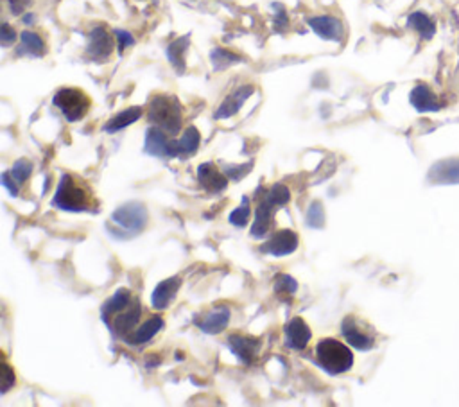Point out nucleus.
<instances>
[{"label": "nucleus", "instance_id": "1", "mask_svg": "<svg viewBox=\"0 0 459 407\" xmlns=\"http://www.w3.org/2000/svg\"><path fill=\"white\" fill-rule=\"evenodd\" d=\"M52 207L63 212L81 214V212H96L99 205L92 187L83 178L65 173L57 183Z\"/></svg>", "mask_w": 459, "mask_h": 407}, {"label": "nucleus", "instance_id": "2", "mask_svg": "<svg viewBox=\"0 0 459 407\" xmlns=\"http://www.w3.org/2000/svg\"><path fill=\"white\" fill-rule=\"evenodd\" d=\"M147 119L153 126L174 137L183 127V108L174 96L158 93L151 99L149 108H147Z\"/></svg>", "mask_w": 459, "mask_h": 407}, {"label": "nucleus", "instance_id": "3", "mask_svg": "<svg viewBox=\"0 0 459 407\" xmlns=\"http://www.w3.org/2000/svg\"><path fill=\"white\" fill-rule=\"evenodd\" d=\"M316 362L330 375H341L352 369L353 352L348 345L334 338H325L316 345Z\"/></svg>", "mask_w": 459, "mask_h": 407}, {"label": "nucleus", "instance_id": "4", "mask_svg": "<svg viewBox=\"0 0 459 407\" xmlns=\"http://www.w3.org/2000/svg\"><path fill=\"white\" fill-rule=\"evenodd\" d=\"M147 219H149V215H147L146 205L138 203V201L124 203L111 214L110 223L117 227V230L111 231V234L120 239L137 235L146 228Z\"/></svg>", "mask_w": 459, "mask_h": 407}, {"label": "nucleus", "instance_id": "5", "mask_svg": "<svg viewBox=\"0 0 459 407\" xmlns=\"http://www.w3.org/2000/svg\"><path fill=\"white\" fill-rule=\"evenodd\" d=\"M341 334L350 346L361 352H368L377 345V332L373 325L356 314H348L341 321Z\"/></svg>", "mask_w": 459, "mask_h": 407}, {"label": "nucleus", "instance_id": "6", "mask_svg": "<svg viewBox=\"0 0 459 407\" xmlns=\"http://www.w3.org/2000/svg\"><path fill=\"white\" fill-rule=\"evenodd\" d=\"M52 103L69 122H77L89 113L92 101L79 88H62L54 93Z\"/></svg>", "mask_w": 459, "mask_h": 407}, {"label": "nucleus", "instance_id": "7", "mask_svg": "<svg viewBox=\"0 0 459 407\" xmlns=\"http://www.w3.org/2000/svg\"><path fill=\"white\" fill-rule=\"evenodd\" d=\"M142 312L144 311H142L140 300L135 296L133 300H131V304H128L126 307L120 309L119 312H115V314L111 316V318H108L104 323H106L108 327H110V331L113 332L117 338L126 341L131 336V332L140 325Z\"/></svg>", "mask_w": 459, "mask_h": 407}, {"label": "nucleus", "instance_id": "8", "mask_svg": "<svg viewBox=\"0 0 459 407\" xmlns=\"http://www.w3.org/2000/svg\"><path fill=\"white\" fill-rule=\"evenodd\" d=\"M172 134L165 133L164 130L157 126H151L146 131V140H144V151L151 156L158 158H176L178 144L171 139Z\"/></svg>", "mask_w": 459, "mask_h": 407}, {"label": "nucleus", "instance_id": "9", "mask_svg": "<svg viewBox=\"0 0 459 407\" xmlns=\"http://www.w3.org/2000/svg\"><path fill=\"white\" fill-rule=\"evenodd\" d=\"M256 212H255V221H253V227L249 230L251 237L255 239H264L266 235L269 234L273 224V217H275V203L266 196V188H259L256 190Z\"/></svg>", "mask_w": 459, "mask_h": 407}, {"label": "nucleus", "instance_id": "10", "mask_svg": "<svg viewBox=\"0 0 459 407\" xmlns=\"http://www.w3.org/2000/svg\"><path fill=\"white\" fill-rule=\"evenodd\" d=\"M300 237L296 231L283 228V230L275 231L268 241L262 244V251L273 257H287V255L295 253L298 250Z\"/></svg>", "mask_w": 459, "mask_h": 407}, {"label": "nucleus", "instance_id": "11", "mask_svg": "<svg viewBox=\"0 0 459 407\" xmlns=\"http://www.w3.org/2000/svg\"><path fill=\"white\" fill-rule=\"evenodd\" d=\"M115 40L111 38L110 33L106 31V27L97 25L90 31L89 45H86V54L96 62H106L115 50Z\"/></svg>", "mask_w": 459, "mask_h": 407}, {"label": "nucleus", "instance_id": "12", "mask_svg": "<svg viewBox=\"0 0 459 407\" xmlns=\"http://www.w3.org/2000/svg\"><path fill=\"white\" fill-rule=\"evenodd\" d=\"M261 339L251 338V336L232 334L228 338V348L246 366H251L255 362V359L261 354Z\"/></svg>", "mask_w": 459, "mask_h": 407}, {"label": "nucleus", "instance_id": "13", "mask_svg": "<svg viewBox=\"0 0 459 407\" xmlns=\"http://www.w3.org/2000/svg\"><path fill=\"white\" fill-rule=\"evenodd\" d=\"M198 181L207 193L219 194L228 187L230 178L215 166L214 161H205L198 167Z\"/></svg>", "mask_w": 459, "mask_h": 407}, {"label": "nucleus", "instance_id": "14", "mask_svg": "<svg viewBox=\"0 0 459 407\" xmlns=\"http://www.w3.org/2000/svg\"><path fill=\"white\" fill-rule=\"evenodd\" d=\"M283 334H285V346H289L295 352H302L309 346L310 339H312V332H310L309 325L303 318L296 316V318L289 319L283 328Z\"/></svg>", "mask_w": 459, "mask_h": 407}, {"label": "nucleus", "instance_id": "15", "mask_svg": "<svg viewBox=\"0 0 459 407\" xmlns=\"http://www.w3.org/2000/svg\"><path fill=\"white\" fill-rule=\"evenodd\" d=\"M309 27L319 38L327 42H341L344 36V25L339 18L332 15H322L309 18Z\"/></svg>", "mask_w": 459, "mask_h": 407}, {"label": "nucleus", "instance_id": "16", "mask_svg": "<svg viewBox=\"0 0 459 407\" xmlns=\"http://www.w3.org/2000/svg\"><path fill=\"white\" fill-rule=\"evenodd\" d=\"M255 93V86L253 85H242L239 86L235 92L230 93L225 101L221 103V106L217 108V112L214 113V117L217 120L228 119V117H234L235 113L241 112L242 104L249 99V97Z\"/></svg>", "mask_w": 459, "mask_h": 407}, {"label": "nucleus", "instance_id": "17", "mask_svg": "<svg viewBox=\"0 0 459 407\" xmlns=\"http://www.w3.org/2000/svg\"><path fill=\"white\" fill-rule=\"evenodd\" d=\"M230 318H232V311L226 305H217L212 311L205 312L203 318L198 321V327L205 332V334H221L222 331H226L228 327Z\"/></svg>", "mask_w": 459, "mask_h": 407}, {"label": "nucleus", "instance_id": "18", "mask_svg": "<svg viewBox=\"0 0 459 407\" xmlns=\"http://www.w3.org/2000/svg\"><path fill=\"white\" fill-rule=\"evenodd\" d=\"M164 327H165L164 318H162L160 314H153V316H149L146 321L140 323V325H138V327L131 332V336L124 343H128V345H133V346L146 345V343H149L151 339L158 334V332L164 331Z\"/></svg>", "mask_w": 459, "mask_h": 407}, {"label": "nucleus", "instance_id": "19", "mask_svg": "<svg viewBox=\"0 0 459 407\" xmlns=\"http://www.w3.org/2000/svg\"><path fill=\"white\" fill-rule=\"evenodd\" d=\"M181 287V278L180 277H171L167 280L160 282V284L154 287L153 296H151V305H153L154 311H164L169 305L174 302L178 291Z\"/></svg>", "mask_w": 459, "mask_h": 407}, {"label": "nucleus", "instance_id": "20", "mask_svg": "<svg viewBox=\"0 0 459 407\" xmlns=\"http://www.w3.org/2000/svg\"><path fill=\"white\" fill-rule=\"evenodd\" d=\"M411 104L416 108L420 113H429V112H438L441 108V104L438 103V97L434 96L433 90L429 88L427 85H416L413 90H411L409 96Z\"/></svg>", "mask_w": 459, "mask_h": 407}, {"label": "nucleus", "instance_id": "21", "mask_svg": "<svg viewBox=\"0 0 459 407\" xmlns=\"http://www.w3.org/2000/svg\"><path fill=\"white\" fill-rule=\"evenodd\" d=\"M18 56H33V58H43L47 54V45L42 36L35 31H23L20 35Z\"/></svg>", "mask_w": 459, "mask_h": 407}, {"label": "nucleus", "instance_id": "22", "mask_svg": "<svg viewBox=\"0 0 459 407\" xmlns=\"http://www.w3.org/2000/svg\"><path fill=\"white\" fill-rule=\"evenodd\" d=\"M142 115H144V110H142L140 106L126 108V110H123V112L117 113L115 117H111V119L104 124L103 130L106 131V133H115V131H120L124 130V127L135 124Z\"/></svg>", "mask_w": 459, "mask_h": 407}, {"label": "nucleus", "instance_id": "23", "mask_svg": "<svg viewBox=\"0 0 459 407\" xmlns=\"http://www.w3.org/2000/svg\"><path fill=\"white\" fill-rule=\"evenodd\" d=\"M178 144V156L180 158H191L198 153L199 146H201V134H199L198 127L188 126L183 131V134L180 137V140H176Z\"/></svg>", "mask_w": 459, "mask_h": 407}, {"label": "nucleus", "instance_id": "24", "mask_svg": "<svg viewBox=\"0 0 459 407\" xmlns=\"http://www.w3.org/2000/svg\"><path fill=\"white\" fill-rule=\"evenodd\" d=\"M431 178L440 183H459V160H445L431 169Z\"/></svg>", "mask_w": 459, "mask_h": 407}, {"label": "nucleus", "instance_id": "25", "mask_svg": "<svg viewBox=\"0 0 459 407\" xmlns=\"http://www.w3.org/2000/svg\"><path fill=\"white\" fill-rule=\"evenodd\" d=\"M188 36H181V38L174 40V42L169 43L167 47V58L169 63H171L174 69H176L178 74L185 72V52L188 49Z\"/></svg>", "mask_w": 459, "mask_h": 407}, {"label": "nucleus", "instance_id": "26", "mask_svg": "<svg viewBox=\"0 0 459 407\" xmlns=\"http://www.w3.org/2000/svg\"><path fill=\"white\" fill-rule=\"evenodd\" d=\"M407 27L414 29L424 40H431L436 33V25H434L433 20L421 11L411 13L409 18H407Z\"/></svg>", "mask_w": 459, "mask_h": 407}, {"label": "nucleus", "instance_id": "27", "mask_svg": "<svg viewBox=\"0 0 459 407\" xmlns=\"http://www.w3.org/2000/svg\"><path fill=\"white\" fill-rule=\"evenodd\" d=\"M210 62H212V67H214V70L221 72V70L230 69V67L237 65V63H242L244 62V58L228 49L215 47V49L210 52Z\"/></svg>", "mask_w": 459, "mask_h": 407}, {"label": "nucleus", "instance_id": "28", "mask_svg": "<svg viewBox=\"0 0 459 407\" xmlns=\"http://www.w3.org/2000/svg\"><path fill=\"white\" fill-rule=\"evenodd\" d=\"M273 284H275L273 285V287H275V292L280 296H293L296 291H298V282L285 273L276 275Z\"/></svg>", "mask_w": 459, "mask_h": 407}, {"label": "nucleus", "instance_id": "29", "mask_svg": "<svg viewBox=\"0 0 459 407\" xmlns=\"http://www.w3.org/2000/svg\"><path fill=\"white\" fill-rule=\"evenodd\" d=\"M266 196L276 205V207H283L291 201V190L287 188V185L275 183L273 187L266 188Z\"/></svg>", "mask_w": 459, "mask_h": 407}, {"label": "nucleus", "instance_id": "30", "mask_svg": "<svg viewBox=\"0 0 459 407\" xmlns=\"http://www.w3.org/2000/svg\"><path fill=\"white\" fill-rule=\"evenodd\" d=\"M9 173H11V176L15 178L16 183H18L20 187H22V185L26 183V181L29 180V178H31L33 164L29 160H27V158H20V160H16L15 164H13V167H11V171H9Z\"/></svg>", "mask_w": 459, "mask_h": 407}, {"label": "nucleus", "instance_id": "31", "mask_svg": "<svg viewBox=\"0 0 459 407\" xmlns=\"http://www.w3.org/2000/svg\"><path fill=\"white\" fill-rule=\"evenodd\" d=\"M249 217H251V208H249V201L244 197L241 203V207H237L234 212H232V214H230L228 221L234 224V227L244 228L246 224L249 223Z\"/></svg>", "mask_w": 459, "mask_h": 407}, {"label": "nucleus", "instance_id": "32", "mask_svg": "<svg viewBox=\"0 0 459 407\" xmlns=\"http://www.w3.org/2000/svg\"><path fill=\"white\" fill-rule=\"evenodd\" d=\"M307 224L310 228H323L325 227V208L322 201H314L307 212Z\"/></svg>", "mask_w": 459, "mask_h": 407}, {"label": "nucleus", "instance_id": "33", "mask_svg": "<svg viewBox=\"0 0 459 407\" xmlns=\"http://www.w3.org/2000/svg\"><path fill=\"white\" fill-rule=\"evenodd\" d=\"M0 375H2V395L9 391L11 388H15L16 384V375L15 369L8 365V361H2V366H0Z\"/></svg>", "mask_w": 459, "mask_h": 407}, {"label": "nucleus", "instance_id": "34", "mask_svg": "<svg viewBox=\"0 0 459 407\" xmlns=\"http://www.w3.org/2000/svg\"><path fill=\"white\" fill-rule=\"evenodd\" d=\"M115 38H117V49H119L120 54L135 43L133 36L128 31H124V29H115Z\"/></svg>", "mask_w": 459, "mask_h": 407}, {"label": "nucleus", "instance_id": "35", "mask_svg": "<svg viewBox=\"0 0 459 407\" xmlns=\"http://www.w3.org/2000/svg\"><path fill=\"white\" fill-rule=\"evenodd\" d=\"M0 42H2L4 47H11L13 43L16 42V31L8 22L2 23V29H0Z\"/></svg>", "mask_w": 459, "mask_h": 407}, {"label": "nucleus", "instance_id": "36", "mask_svg": "<svg viewBox=\"0 0 459 407\" xmlns=\"http://www.w3.org/2000/svg\"><path fill=\"white\" fill-rule=\"evenodd\" d=\"M33 2H35V0H8L9 11H11L15 16H20L23 15L27 9L31 8Z\"/></svg>", "mask_w": 459, "mask_h": 407}, {"label": "nucleus", "instance_id": "37", "mask_svg": "<svg viewBox=\"0 0 459 407\" xmlns=\"http://www.w3.org/2000/svg\"><path fill=\"white\" fill-rule=\"evenodd\" d=\"M251 167H253V161H251V164H248V166L232 167V169L228 167V169H226L225 173H226V176H228L232 181H239V180H242V178H244L246 174L249 173V171H251Z\"/></svg>", "mask_w": 459, "mask_h": 407}, {"label": "nucleus", "instance_id": "38", "mask_svg": "<svg viewBox=\"0 0 459 407\" xmlns=\"http://www.w3.org/2000/svg\"><path fill=\"white\" fill-rule=\"evenodd\" d=\"M2 185L8 188V193L11 194L13 197H16L20 194V185L16 183V180L11 176V173H9V171L2 173Z\"/></svg>", "mask_w": 459, "mask_h": 407}, {"label": "nucleus", "instance_id": "39", "mask_svg": "<svg viewBox=\"0 0 459 407\" xmlns=\"http://www.w3.org/2000/svg\"><path fill=\"white\" fill-rule=\"evenodd\" d=\"M275 23H276V27H285L287 23V16H285V13H283V8H282V11L278 13V15H276V20H275Z\"/></svg>", "mask_w": 459, "mask_h": 407}, {"label": "nucleus", "instance_id": "40", "mask_svg": "<svg viewBox=\"0 0 459 407\" xmlns=\"http://www.w3.org/2000/svg\"><path fill=\"white\" fill-rule=\"evenodd\" d=\"M23 22H26V23H33V22H35V15H31V13H29V15H27V16H23Z\"/></svg>", "mask_w": 459, "mask_h": 407}]
</instances>
